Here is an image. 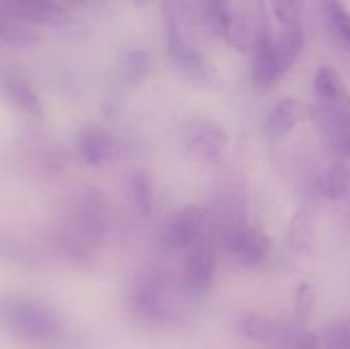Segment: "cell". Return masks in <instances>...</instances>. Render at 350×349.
Wrapping results in <instances>:
<instances>
[{
  "mask_svg": "<svg viewBox=\"0 0 350 349\" xmlns=\"http://www.w3.org/2000/svg\"><path fill=\"white\" fill-rule=\"evenodd\" d=\"M0 318L14 341L31 349H82L67 317L53 303L33 296H10L2 301Z\"/></svg>",
  "mask_w": 350,
  "mask_h": 349,
  "instance_id": "1",
  "label": "cell"
},
{
  "mask_svg": "<svg viewBox=\"0 0 350 349\" xmlns=\"http://www.w3.org/2000/svg\"><path fill=\"white\" fill-rule=\"evenodd\" d=\"M106 226V198L98 188H84L74 197L64 228V243L70 252L85 253L101 240Z\"/></svg>",
  "mask_w": 350,
  "mask_h": 349,
  "instance_id": "2",
  "label": "cell"
},
{
  "mask_svg": "<svg viewBox=\"0 0 350 349\" xmlns=\"http://www.w3.org/2000/svg\"><path fill=\"white\" fill-rule=\"evenodd\" d=\"M126 308L144 324L163 325L176 320L174 311L167 307L163 277L154 270H142L133 276L126 287Z\"/></svg>",
  "mask_w": 350,
  "mask_h": 349,
  "instance_id": "3",
  "label": "cell"
},
{
  "mask_svg": "<svg viewBox=\"0 0 350 349\" xmlns=\"http://www.w3.org/2000/svg\"><path fill=\"white\" fill-rule=\"evenodd\" d=\"M313 91L318 103V115L337 127L350 129V91L330 65H321L313 77Z\"/></svg>",
  "mask_w": 350,
  "mask_h": 349,
  "instance_id": "4",
  "label": "cell"
},
{
  "mask_svg": "<svg viewBox=\"0 0 350 349\" xmlns=\"http://www.w3.org/2000/svg\"><path fill=\"white\" fill-rule=\"evenodd\" d=\"M211 216L207 209L198 204L180 209L164 224L161 231V243L167 250H188L207 238Z\"/></svg>",
  "mask_w": 350,
  "mask_h": 349,
  "instance_id": "5",
  "label": "cell"
},
{
  "mask_svg": "<svg viewBox=\"0 0 350 349\" xmlns=\"http://www.w3.org/2000/svg\"><path fill=\"white\" fill-rule=\"evenodd\" d=\"M183 144L188 153L204 163H222L228 154L229 135L226 129L212 120L197 118L187 123Z\"/></svg>",
  "mask_w": 350,
  "mask_h": 349,
  "instance_id": "6",
  "label": "cell"
},
{
  "mask_svg": "<svg viewBox=\"0 0 350 349\" xmlns=\"http://www.w3.org/2000/svg\"><path fill=\"white\" fill-rule=\"evenodd\" d=\"M222 245L226 252L238 263L246 267H255L265 262L272 250L269 236L253 226H232L222 235Z\"/></svg>",
  "mask_w": 350,
  "mask_h": 349,
  "instance_id": "7",
  "label": "cell"
},
{
  "mask_svg": "<svg viewBox=\"0 0 350 349\" xmlns=\"http://www.w3.org/2000/svg\"><path fill=\"white\" fill-rule=\"evenodd\" d=\"M215 277V250L205 238L187 250L183 260V284L190 294H204L211 289Z\"/></svg>",
  "mask_w": 350,
  "mask_h": 349,
  "instance_id": "8",
  "label": "cell"
},
{
  "mask_svg": "<svg viewBox=\"0 0 350 349\" xmlns=\"http://www.w3.org/2000/svg\"><path fill=\"white\" fill-rule=\"evenodd\" d=\"M2 14L43 26H60L68 19V9L58 0H2Z\"/></svg>",
  "mask_w": 350,
  "mask_h": 349,
  "instance_id": "9",
  "label": "cell"
},
{
  "mask_svg": "<svg viewBox=\"0 0 350 349\" xmlns=\"http://www.w3.org/2000/svg\"><path fill=\"white\" fill-rule=\"evenodd\" d=\"M75 147L82 163L91 168H99L115 159L118 153V140L108 130L91 125L79 130Z\"/></svg>",
  "mask_w": 350,
  "mask_h": 349,
  "instance_id": "10",
  "label": "cell"
},
{
  "mask_svg": "<svg viewBox=\"0 0 350 349\" xmlns=\"http://www.w3.org/2000/svg\"><path fill=\"white\" fill-rule=\"evenodd\" d=\"M0 84H2L3 96L10 105L16 106L19 112L31 116V118H43L41 99L34 89L33 82L29 81V77H26V74H23L17 68H3Z\"/></svg>",
  "mask_w": 350,
  "mask_h": 349,
  "instance_id": "11",
  "label": "cell"
},
{
  "mask_svg": "<svg viewBox=\"0 0 350 349\" xmlns=\"http://www.w3.org/2000/svg\"><path fill=\"white\" fill-rule=\"evenodd\" d=\"M318 116V109L294 98H284L272 106L265 118V129L273 139L289 135L297 125Z\"/></svg>",
  "mask_w": 350,
  "mask_h": 349,
  "instance_id": "12",
  "label": "cell"
},
{
  "mask_svg": "<svg viewBox=\"0 0 350 349\" xmlns=\"http://www.w3.org/2000/svg\"><path fill=\"white\" fill-rule=\"evenodd\" d=\"M287 74L280 60L279 50H277L275 40L272 33H267L260 40L256 48L252 53V77L258 88L267 89L280 81Z\"/></svg>",
  "mask_w": 350,
  "mask_h": 349,
  "instance_id": "13",
  "label": "cell"
},
{
  "mask_svg": "<svg viewBox=\"0 0 350 349\" xmlns=\"http://www.w3.org/2000/svg\"><path fill=\"white\" fill-rule=\"evenodd\" d=\"M236 335L248 342L269 344L282 335V327L272 317L258 311H239L232 318Z\"/></svg>",
  "mask_w": 350,
  "mask_h": 349,
  "instance_id": "14",
  "label": "cell"
},
{
  "mask_svg": "<svg viewBox=\"0 0 350 349\" xmlns=\"http://www.w3.org/2000/svg\"><path fill=\"white\" fill-rule=\"evenodd\" d=\"M161 10L166 31L167 55L191 44L187 33L190 0H161Z\"/></svg>",
  "mask_w": 350,
  "mask_h": 349,
  "instance_id": "15",
  "label": "cell"
},
{
  "mask_svg": "<svg viewBox=\"0 0 350 349\" xmlns=\"http://www.w3.org/2000/svg\"><path fill=\"white\" fill-rule=\"evenodd\" d=\"M170 60L185 77L207 82L215 75V68L207 57L200 53L195 44L185 47L170 55Z\"/></svg>",
  "mask_w": 350,
  "mask_h": 349,
  "instance_id": "16",
  "label": "cell"
},
{
  "mask_svg": "<svg viewBox=\"0 0 350 349\" xmlns=\"http://www.w3.org/2000/svg\"><path fill=\"white\" fill-rule=\"evenodd\" d=\"M314 226L311 214L306 209H299L291 218L286 233V243L289 250L296 255H306L313 248Z\"/></svg>",
  "mask_w": 350,
  "mask_h": 349,
  "instance_id": "17",
  "label": "cell"
},
{
  "mask_svg": "<svg viewBox=\"0 0 350 349\" xmlns=\"http://www.w3.org/2000/svg\"><path fill=\"white\" fill-rule=\"evenodd\" d=\"M29 23L3 16L0 21V40L12 48H34L43 43V34L38 33L34 27L27 26Z\"/></svg>",
  "mask_w": 350,
  "mask_h": 349,
  "instance_id": "18",
  "label": "cell"
},
{
  "mask_svg": "<svg viewBox=\"0 0 350 349\" xmlns=\"http://www.w3.org/2000/svg\"><path fill=\"white\" fill-rule=\"evenodd\" d=\"M200 19L204 26L215 36L224 40L232 21L234 7L229 0H200Z\"/></svg>",
  "mask_w": 350,
  "mask_h": 349,
  "instance_id": "19",
  "label": "cell"
},
{
  "mask_svg": "<svg viewBox=\"0 0 350 349\" xmlns=\"http://www.w3.org/2000/svg\"><path fill=\"white\" fill-rule=\"evenodd\" d=\"M150 65H152V60L146 50L132 48L120 55L118 74L126 84H140L149 75Z\"/></svg>",
  "mask_w": 350,
  "mask_h": 349,
  "instance_id": "20",
  "label": "cell"
},
{
  "mask_svg": "<svg viewBox=\"0 0 350 349\" xmlns=\"http://www.w3.org/2000/svg\"><path fill=\"white\" fill-rule=\"evenodd\" d=\"M130 195H132L137 212L144 218H150L154 212V204H156V192H154V181L149 171H133L130 178Z\"/></svg>",
  "mask_w": 350,
  "mask_h": 349,
  "instance_id": "21",
  "label": "cell"
},
{
  "mask_svg": "<svg viewBox=\"0 0 350 349\" xmlns=\"http://www.w3.org/2000/svg\"><path fill=\"white\" fill-rule=\"evenodd\" d=\"M318 190L328 201H340L350 192V168L344 161L332 164L320 178Z\"/></svg>",
  "mask_w": 350,
  "mask_h": 349,
  "instance_id": "22",
  "label": "cell"
},
{
  "mask_svg": "<svg viewBox=\"0 0 350 349\" xmlns=\"http://www.w3.org/2000/svg\"><path fill=\"white\" fill-rule=\"evenodd\" d=\"M323 12L335 40L350 53V10L340 0H323Z\"/></svg>",
  "mask_w": 350,
  "mask_h": 349,
  "instance_id": "23",
  "label": "cell"
},
{
  "mask_svg": "<svg viewBox=\"0 0 350 349\" xmlns=\"http://www.w3.org/2000/svg\"><path fill=\"white\" fill-rule=\"evenodd\" d=\"M275 19L282 26H294L301 23L303 0H269Z\"/></svg>",
  "mask_w": 350,
  "mask_h": 349,
  "instance_id": "24",
  "label": "cell"
},
{
  "mask_svg": "<svg viewBox=\"0 0 350 349\" xmlns=\"http://www.w3.org/2000/svg\"><path fill=\"white\" fill-rule=\"evenodd\" d=\"M323 349H350V325L347 322H332L323 334Z\"/></svg>",
  "mask_w": 350,
  "mask_h": 349,
  "instance_id": "25",
  "label": "cell"
},
{
  "mask_svg": "<svg viewBox=\"0 0 350 349\" xmlns=\"http://www.w3.org/2000/svg\"><path fill=\"white\" fill-rule=\"evenodd\" d=\"M314 308V291L310 283H299L294 294V315L297 322H304L310 318Z\"/></svg>",
  "mask_w": 350,
  "mask_h": 349,
  "instance_id": "26",
  "label": "cell"
},
{
  "mask_svg": "<svg viewBox=\"0 0 350 349\" xmlns=\"http://www.w3.org/2000/svg\"><path fill=\"white\" fill-rule=\"evenodd\" d=\"M332 149L340 159H350V129L338 130L332 142Z\"/></svg>",
  "mask_w": 350,
  "mask_h": 349,
  "instance_id": "27",
  "label": "cell"
},
{
  "mask_svg": "<svg viewBox=\"0 0 350 349\" xmlns=\"http://www.w3.org/2000/svg\"><path fill=\"white\" fill-rule=\"evenodd\" d=\"M293 349H323V339L314 332H303L296 337Z\"/></svg>",
  "mask_w": 350,
  "mask_h": 349,
  "instance_id": "28",
  "label": "cell"
},
{
  "mask_svg": "<svg viewBox=\"0 0 350 349\" xmlns=\"http://www.w3.org/2000/svg\"><path fill=\"white\" fill-rule=\"evenodd\" d=\"M58 2L62 3V5H65L68 9V7H75V5H84L88 0H58Z\"/></svg>",
  "mask_w": 350,
  "mask_h": 349,
  "instance_id": "29",
  "label": "cell"
},
{
  "mask_svg": "<svg viewBox=\"0 0 350 349\" xmlns=\"http://www.w3.org/2000/svg\"><path fill=\"white\" fill-rule=\"evenodd\" d=\"M132 2H135V3H146L147 0H132Z\"/></svg>",
  "mask_w": 350,
  "mask_h": 349,
  "instance_id": "30",
  "label": "cell"
}]
</instances>
